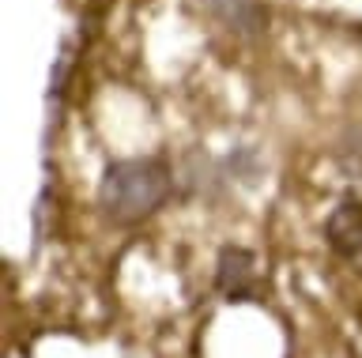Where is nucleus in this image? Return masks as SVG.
Masks as SVG:
<instances>
[{
    "mask_svg": "<svg viewBox=\"0 0 362 358\" xmlns=\"http://www.w3.org/2000/svg\"><path fill=\"white\" fill-rule=\"evenodd\" d=\"M174 196V170L158 155L113 159L98 181V211L113 227H140Z\"/></svg>",
    "mask_w": 362,
    "mask_h": 358,
    "instance_id": "f257e3e1",
    "label": "nucleus"
},
{
    "mask_svg": "<svg viewBox=\"0 0 362 358\" xmlns=\"http://www.w3.org/2000/svg\"><path fill=\"white\" fill-rule=\"evenodd\" d=\"M215 290L230 306L264 302L268 283L260 275V256L245 245H223L219 256H215Z\"/></svg>",
    "mask_w": 362,
    "mask_h": 358,
    "instance_id": "f03ea898",
    "label": "nucleus"
},
{
    "mask_svg": "<svg viewBox=\"0 0 362 358\" xmlns=\"http://www.w3.org/2000/svg\"><path fill=\"white\" fill-rule=\"evenodd\" d=\"M321 234H325V245L332 249L336 261H344L347 268L362 272V200L358 196L339 200V204L328 211Z\"/></svg>",
    "mask_w": 362,
    "mask_h": 358,
    "instance_id": "7ed1b4c3",
    "label": "nucleus"
},
{
    "mask_svg": "<svg viewBox=\"0 0 362 358\" xmlns=\"http://www.w3.org/2000/svg\"><path fill=\"white\" fill-rule=\"evenodd\" d=\"M197 4L238 38H260L268 30V8L260 0H197Z\"/></svg>",
    "mask_w": 362,
    "mask_h": 358,
    "instance_id": "20e7f679",
    "label": "nucleus"
},
{
    "mask_svg": "<svg viewBox=\"0 0 362 358\" xmlns=\"http://www.w3.org/2000/svg\"><path fill=\"white\" fill-rule=\"evenodd\" d=\"M332 159L347 177H362V125H347L344 132H339V140L332 148Z\"/></svg>",
    "mask_w": 362,
    "mask_h": 358,
    "instance_id": "39448f33",
    "label": "nucleus"
},
{
    "mask_svg": "<svg viewBox=\"0 0 362 358\" xmlns=\"http://www.w3.org/2000/svg\"><path fill=\"white\" fill-rule=\"evenodd\" d=\"M68 72H72V53H68V46L57 53L53 61V72H49V102H61L64 91H68Z\"/></svg>",
    "mask_w": 362,
    "mask_h": 358,
    "instance_id": "423d86ee",
    "label": "nucleus"
}]
</instances>
